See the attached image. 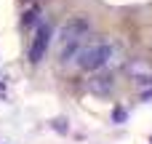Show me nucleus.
Wrapping results in <instances>:
<instances>
[{"label": "nucleus", "mask_w": 152, "mask_h": 144, "mask_svg": "<svg viewBox=\"0 0 152 144\" xmlns=\"http://www.w3.org/2000/svg\"><path fill=\"white\" fill-rule=\"evenodd\" d=\"M51 27L48 24H40L37 27V32L32 35V43H29V61L32 64H40L43 61V56H45V51H48V45H51Z\"/></svg>", "instance_id": "3"}, {"label": "nucleus", "mask_w": 152, "mask_h": 144, "mask_svg": "<svg viewBox=\"0 0 152 144\" xmlns=\"http://www.w3.org/2000/svg\"><path fill=\"white\" fill-rule=\"evenodd\" d=\"M115 56V45L110 40H94V43H86L80 48V53L75 56L77 67L86 69V72H96L102 67L110 64V59Z\"/></svg>", "instance_id": "2"}, {"label": "nucleus", "mask_w": 152, "mask_h": 144, "mask_svg": "<svg viewBox=\"0 0 152 144\" xmlns=\"http://www.w3.org/2000/svg\"><path fill=\"white\" fill-rule=\"evenodd\" d=\"M37 13H40L37 8H32V11H27V13H24V24H35V21H37Z\"/></svg>", "instance_id": "4"}, {"label": "nucleus", "mask_w": 152, "mask_h": 144, "mask_svg": "<svg viewBox=\"0 0 152 144\" xmlns=\"http://www.w3.org/2000/svg\"><path fill=\"white\" fill-rule=\"evenodd\" d=\"M88 35H91V24L86 19H69L64 21L61 32H59V56L61 61H69L80 53V48L88 43Z\"/></svg>", "instance_id": "1"}]
</instances>
